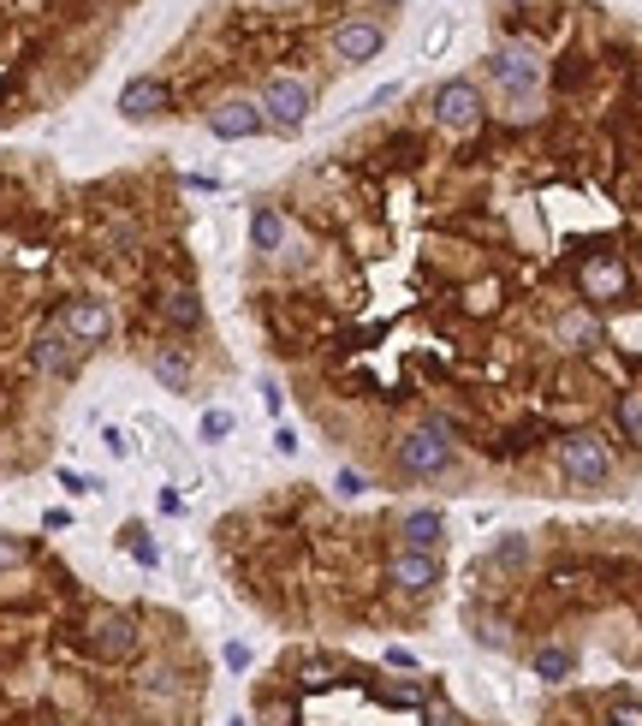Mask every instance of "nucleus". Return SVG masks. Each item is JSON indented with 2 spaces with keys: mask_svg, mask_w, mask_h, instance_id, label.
<instances>
[{
  "mask_svg": "<svg viewBox=\"0 0 642 726\" xmlns=\"http://www.w3.org/2000/svg\"><path fill=\"white\" fill-rule=\"evenodd\" d=\"M78 649L101 667H126V661H137V649H144V619H137V608L101 601V608H90L78 619Z\"/></svg>",
  "mask_w": 642,
  "mask_h": 726,
  "instance_id": "f257e3e1",
  "label": "nucleus"
},
{
  "mask_svg": "<svg viewBox=\"0 0 642 726\" xmlns=\"http://www.w3.org/2000/svg\"><path fill=\"white\" fill-rule=\"evenodd\" d=\"M393 464H398V477H411V482H435V477H446V471L458 464V435H453V423H446V418L411 423L405 435H398V447H393Z\"/></svg>",
  "mask_w": 642,
  "mask_h": 726,
  "instance_id": "f03ea898",
  "label": "nucleus"
},
{
  "mask_svg": "<svg viewBox=\"0 0 642 726\" xmlns=\"http://www.w3.org/2000/svg\"><path fill=\"white\" fill-rule=\"evenodd\" d=\"M482 78H488L506 101H542L547 66L530 42H506V48H494V55L482 60Z\"/></svg>",
  "mask_w": 642,
  "mask_h": 726,
  "instance_id": "7ed1b4c3",
  "label": "nucleus"
},
{
  "mask_svg": "<svg viewBox=\"0 0 642 726\" xmlns=\"http://www.w3.org/2000/svg\"><path fill=\"white\" fill-rule=\"evenodd\" d=\"M553 464L571 489H606L613 482V447H606L595 429H577V435H560L553 447Z\"/></svg>",
  "mask_w": 642,
  "mask_h": 726,
  "instance_id": "20e7f679",
  "label": "nucleus"
},
{
  "mask_svg": "<svg viewBox=\"0 0 642 726\" xmlns=\"http://www.w3.org/2000/svg\"><path fill=\"white\" fill-rule=\"evenodd\" d=\"M256 108L274 131H298L309 114H316V84L298 78V72H268L256 84Z\"/></svg>",
  "mask_w": 642,
  "mask_h": 726,
  "instance_id": "39448f33",
  "label": "nucleus"
},
{
  "mask_svg": "<svg viewBox=\"0 0 642 726\" xmlns=\"http://www.w3.org/2000/svg\"><path fill=\"white\" fill-rule=\"evenodd\" d=\"M55 327L78 345L83 357H90L96 345H108V340H113L119 316H113V304H108V298H90V292H78V298H60V304H55Z\"/></svg>",
  "mask_w": 642,
  "mask_h": 726,
  "instance_id": "423d86ee",
  "label": "nucleus"
},
{
  "mask_svg": "<svg viewBox=\"0 0 642 726\" xmlns=\"http://www.w3.org/2000/svg\"><path fill=\"white\" fill-rule=\"evenodd\" d=\"M482 114H488V101H482V90L471 78H446V84H435V96H428V119L453 137H471L482 126Z\"/></svg>",
  "mask_w": 642,
  "mask_h": 726,
  "instance_id": "0eeeda50",
  "label": "nucleus"
},
{
  "mask_svg": "<svg viewBox=\"0 0 642 726\" xmlns=\"http://www.w3.org/2000/svg\"><path fill=\"white\" fill-rule=\"evenodd\" d=\"M30 370H37L42 382H78L83 352L60 334L55 322H48V327H37V334H30Z\"/></svg>",
  "mask_w": 642,
  "mask_h": 726,
  "instance_id": "6e6552de",
  "label": "nucleus"
},
{
  "mask_svg": "<svg viewBox=\"0 0 642 726\" xmlns=\"http://www.w3.org/2000/svg\"><path fill=\"white\" fill-rule=\"evenodd\" d=\"M203 126H208V137H220V144H245V137L268 131V119L256 108V96H220L215 108L203 114Z\"/></svg>",
  "mask_w": 642,
  "mask_h": 726,
  "instance_id": "1a4fd4ad",
  "label": "nucleus"
},
{
  "mask_svg": "<svg viewBox=\"0 0 642 726\" xmlns=\"http://www.w3.org/2000/svg\"><path fill=\"white\" fill-rule=\"evenodd\" d=\"M327 48H334V60L363 66V60H375L381 48H387V24H381V19H363V12H352V19H339L334 30H327Z\"/></svg>",
  "mask_w": 642,
  "mask_h": 726,
  "instance_id": "9d476101",
  "label": "nucleus"
},
{
  "mask_svg": "<svg viewBox=\"0 0 642 726\" xmlns=\"http://www.w3.org/2000/svg\"><path fill=\"white\" fill-rule=\"evenodd\" d=\"M131 697H137L144 715H172V703L185 697V673L172 661H144L137 679H131Z\"/></svg>",
  "mask_w": 642,
  "mask_h": 726,
  "instance_id": "9b49d317",
  "label": "nucleus"
},
{
  "mask_svg": "<svg viewBox=\"0 0 642 726\" xmlns=\"http://www.w3.org/2000/svg\"><path fill=\"white\" fill-rule=\"evenodd\" d=\"M155 316H161L172 334H203L208 310H203V292L190 281H161L155 286Z\"/></svg>",
  "mask_w": 642,
  "mask_h": 726,
  "instance_id": "f8f14e48",
  "label": "nucleus"
},
{
  "mask_svg": "<svg viewBox=\"0 0 642 726\" xmlns=\"http://www.w3.org/2000/svg\"><path fill=\"white\" fill-rule=\"evenodd\" d=\"M387 583L398 596H428L441 583V555H423V548H393L387 555Z\"/></svg>",
  "mask_w": 642,
  "mask_h": 726,
  "instance_id": "ddd939ff",
  "label": "nucleus"
},
{
  "mask_svg": "<svg viewBox=\"0 0 642 726\" xmlns=\"http://www.w3.org/2000/svg\"><path fill=\"white\" fill-rule=\"evenodd\" d=\"M172 108V90H167V78H131L126 90H119V119H131V126H149V119H161Z\"/></svg>",
  "mask_w": 642,
  "mask_h": 726,
  "instance_id": "4468645a",
  "label": "nucleus"
},
{
  "mask_svg": "<svg viewBox=\"0 0 642 726\" xmlns=\"http://www.w3.org/2000/svg\"><path fill=\"white\" fill-rule=\"evenodd\" d=\"M577 286H583V298H624L631 292V268L619 263V256H589V263L577 268Z\"/></svg>",
  "mask_w": 642,
  "mask_h": 726,
  "instance_id": "2eb2a0df",
  "label": "nucleus"
},
{
  "mask_svg": "<svg viewBox=\"0 0 642 726\" xmlns=\"http://www.w3.org/2000/svg\"><path fill=\"white\" fill-rule=\"evenodd\" d=\"M292 245V227H286V215L274 209V203H256L250 209V251L263 256V263H280Z\"/></svg>",
  "mask_w": 642,
  "mask_h": 726,
  "instance_id": "dca6fc26",
  "label": "nucleus"
},
{
  "mask_svg": "<svg viewBox=\"0 0 642 726\" xmlns=\"http://www.w3.org/2000/svg\"><path fill=\"white\" fill-rule=\"evenodd\" d=\"M149 375L167 393H190V387H197V363H190L185 345H155V352H149Z\"/></svg>",
  "mask_w": 642,
  "mask_h": 726,
  "instance_id": "f3484780",
  "label": "nucleus"
},
{
  "mask_svg": "<svg viewBox=\"0 0 642 726\" xmlns=\"http://www.w3.org/2000/svg\"><path fill=\"white\" fill-rule=\"evenodd\" d=\"M398 536H405L398 548H423V555H441V542H446V512H435V507H411L405 524H398Z\"/></svg>",
  "mask_w": 642,
  "mask_h": 726,
  "instance_id": "a211bd4d",
  "label": "nucleus"
},
{
  "mask_svg": "<svg viewBox=\"0 0 642 726\" xmlns=\"http://www.w3.org/2000/svg\"><path fill=\"white\" fill-rule=\"evenodd\" d=\"M571 667H577V655H571L565 644H542V649L530 655V673H535V679H547V685L571 679Z\"/></svg>",
  "mask_w": 642,
  "mask_h": 726,
  "instance_id": "6ab92c4d",
  "label": "nucleus"
},
{
  "mask_svg": "<svg viewBox=\"0 0 642 726\" xmlns=\"http://www.w3.org/2000/svg\"><path fill=\"white\" fill-rule=\"evenodd\" d=\"M292 673H298V685H304V690H327V685H339V661H334V655H298V661H292Z\"/></svg>",
  "mask_w": 642,
  "mask_h": 726,
  "instance_id": "aec40b11",
  "label": "nucleus"
},
{
  "mask_svg": "<svg viewBox=\"0 0 642 726\" xmlns=\"http://www.w3.org/2000/svg\"><path fill=\"white\" fill-rule=\"evenodd\" d=\"M256 720L263 726H298V703L280 697V690H263V697H256Z\"/></svg>",
  "mask_w": 642,
  "mask_h": 726,
  "instance_id": "412c9836",
  "label": "nucleus"
},
{
  "mask_svg": "<svg viewBox=\"0 0 642 726\" xmlns=\"http://www.w3.org/2000/svg\"><path fill=\"white\" fill-rule=\"evenodd\" d=\"M560 340L571 345V352H589V345H601V322L595 316H565L560 322Z\"/></svg>",
  "mask_w": 642,
  "mask_h": 726,
  "instance_id": "4be33fe9",
  "label": "nucleus"
},
{
  "mask_svg": "<svg viewBox=\"0 0 642 726\" xmlns=\"http://www.w3.org/2000/svg\"><path fill=\"white\" fill-rule=\"evenodd\" d=\"M24 560H30V542H24V536H12V530H0V578L19 572Z\"/></svg>",
  "mask_w": 642,
  "mask_h": 726,
  "instance_id": "5701e85b",
  "label": "nucleus"
},
{
  "mask_svg": "<svg viewBox=\"0 0 642 726\" xmlns=\"http://www.w3.org/2000/svg\"><path fill=\"white\" fill-rule=\"evenodd\" d=\"M375 697H381V703H393V708H416V703H423V697H428V690H423V685H416V679H405V685H381V690H375Z\"/></svg>",
  "mask_w": 642,
  "mask_h": 726,
  "instance_id": "b1692460",
  "label": "nucleus"
},
{
  "mask_svg": "<svg viewBox=\"0 0 642 726\" xmlns=\"http://www.w3.org/2000/svg\"><path fill=\"white\" fill-rule=\"evenodd\" d=\"M197 435H203V441H227V435H233V411L208 405V411H203V423H197Z\"/></svg>",
  "mask_w": 642,
  "mask_h": 726,
  "instance_id": "393cba45",
  "label": "nucleus"
},
{
  "mask_svg": "<svg viewBox=\"0 0 642 726\" xmlns=\"http://www.w3.org/2000/svg\"><path fill=\"white\" fill-rule=\"evenodd\" d=\"M119 542H126V548H131V560H137V566H161V548H155V542H149V536H144V530H137V524H131L126 536H119Z\"/></svg>",
  "mask_w": 642,
  "mask_h": 726,
  "instance_id": "a878e982",
  "label": "nucleus"
},
{
  "mask_svg": "<svg viewBox=\"0 0 642 726\" xmlns=\"http://www.w3.org/2000/svg\"><path fill=\"white\" fill-rule=\"evenodd\" d=\"M530 560V542L524 536H506V542H494V566H524Z\"/></svg>",
  "mask_w": 642,
  "mask_h": 726,
  "instance_id": "bb28decb",
  "label": "nucleus"
},
{
  "mask_svg": "<svg viewBox=\"0 0 642 726\" xmlns=\"http://www.w3.org/2000/svg\"><path fill=\"white\" fill-rule=\"evenodd\" d=\"M606 720H613V726H642V703H631V697H619L613 708H606Z\"/></svg>",
  "mask_w": 642,
  "mask_h": 726,
  "instance_id": "cd10ccee",
  "label": "nucleus"
},
{
  "mask_svg": "<svg viewBox=\"0 0 642 726\" xmlns=\"http://www.w3.org/2000/svg\"><path fill=\"white\" fill-rule=\"evenodd\" d=\"M60 489H72V494H96V482H90V477H78V471H60Z\"/></svg>",
  "mask_w": 642,
  "mask_h": 726,
  "instance_id": "c85d7f7f",
  "label": "nucleus"
},
{
  "mask_svg": "<svg viewBox=\"0 0 642 726\" xmlns=\"http://www.w3.org/2000/svg\"><path fill=\"white\" fill-rule=\"evenodd\" d=\"M66 524H72V512H66V507H48L42 512V530H66Z\"/></svg>",
  "mask_w": 642,
  "mask_h": 726,
  "instance_id": "c756f323",
  "label": "nucleus"
},
{
  "mask_svg": "<svg viewBox=\"0 0 642 726\" xmlns=\"http://www.w3.org/2000/svg\"><path fill=\"white\" fill-rule=\"evenodd\" d=\"M428 726H458V715L446 703H428Z\"/></svg>",
  "mask_w": 642,
  "mask_h": 726,
  "instance_id": "7c9ffc66",
  "label": "nucleus"
},
{
  "mask_svg": "<svg viewBox=\"0 0 642 726\" xmlns=\"http://www.w3.org/2000/svg\"><path fill=\"white\" fill-rule=\"evenodd\" d=\"M263 405L274 411V418H280V411H286V393H280V387H274V382H263Z\"/></svg>",
  "mask_w": 642,
  "mask_h": 726,
  "instance_id": "2f4dec72",
  "label": "nucleus"
},
{
  "mask_svg": "<svg viewBox=\"0 0 642 726\" xmlns=\"http://www.w3.org/2000/svg\"><path fill=\"white\" fill-rule=\"evenodd\" d=\"M334 489H339L345 500H352V494H363V477H357V471H339V482H334Z\"/></svg>",
  "mask_w": 642,
  "mask_h": 726,
  "instance_id": "473e14b6",
  "label": "nucleus"
},
{
  "mask_svg": "<svg viewBox=\"0 0 642 726\" xmlns=\"http://www.w3.org/2000/svg\"><path fill=\"white\" fill-rule=\"evenodd\" d=\"M619 418H624V429L636 435V429H642V405H636V400H624V405H619Z\"/></svg>",
  "mask_w": 642,
  "mask_h": 726,
  "instance_id": "72a5a7b5",
  "label": "nucleus"
},
{
  "mask_svg": "<svg viewBox=\"0 0 642 726\" xmlns=\"http://www.w3.org/2000/svg\"><path fill=\"white\" fill-rule=\"evenodd\" d=\"M227 667L245 673V667H250V649H245V644H227Z\"/></svg>",
  "mask_w": 642,
  "mask_h": 726,
  "instance_id": "f704fd0d",
  "label": "nucleus"
},
{
  "mask_svg": "<svg viewBox=\"0 0 642 726\" xmlns=\"http://www.w3.org/2000/svg\"><path fill=\"white\" fill-rule=\"evenodd\" d=\"M101 441H108V453H119V459H126V453H131V441H126V435H119V429H108V435H101Z\"/></svg>",
  "mask_w": 642,
  "mask_h": 726,
  "instance_id": "c9c22d12",
  "label": "nucleus"
},
{
  "mask_svg": "<svg viewBox=\"0 0 642 726\" xmlns=\"http://www.w3.org/2000/svg\"><path fill=\"white\" fill-rule=\"evenodd\" d=\"M387 667H411L416 673V655L411 649H387Z\"/></svg>",
  "mask_w": 642,
  "mask_h": 726,
  "instance_id": "e433bc0d",
  "label": "nucleus"
},
{
  "mask_svg": "<svg viewBox=\"0 0 642 726\" xmlns=\"http://www.w3.org/2000/svg\"><path fill=\"white\" fill-rule=\"evenodd\" d=\"M30 726H78V720H66V715H37Z\"/></svg>",
  "mask_w": 642,
  "mask_h": 726,
  "instance_id": "4c0bfd02",
  "label": "nucleus"
},
{
  "mask_svg": "<svg viewBox=\"0 0 642 726\" xmlns=\"http://www.w3.org/2000/svg\"><path fill=\"white\" fill-rule=\"evenodd\" d=\"M268 7H286V0H268Z\"/></svg>",
  "mask_w": 642,
  "mask_h": 726,
  "instance_id": "58836bf2",
  "label": "nucleus"
}]
</instances>
